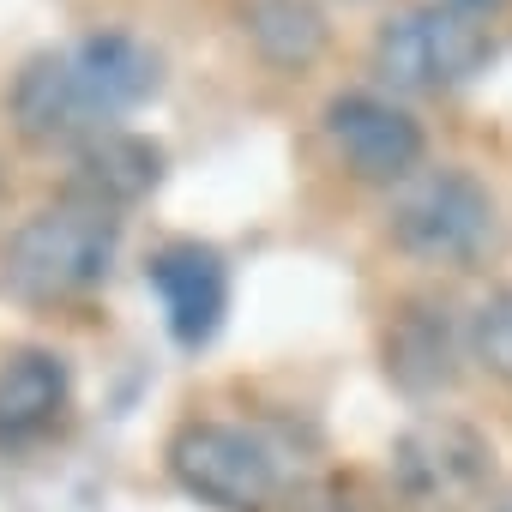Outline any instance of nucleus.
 <instances>
[{"label": "nucleus", "instance_id": "4", "mask_svg": "<svg viewBox=\"0 0 512 512\" xmlns=\"http://www.w3.org/2000/svg\"><path fill=\"white\" fill-rule=\"evenodd\" d=\"M488 55H494L488 25L458 13L452 0L410 7V13L386 19L374 37V73L392 91H452V85L476 79L488 67Z\"/></svg>", "mask_w": 512, "mask_h": 512}, {"label": "nucleus", "instance_id": "11", "mask_svg": "<svg viewBox=\"0 0 512 512\" xmlns=\"http://www.w3.org/2000/svg\"><path fill=\"white\" fill-rule=\"evenodd\" d=\"M241 31L278 73H302L326 55V13L314 0H241Z\"/></svg>", "mask_w": 512, "mask_h": 512}, {"label": "nucleus", "instance_id": "7", "mask_svg": "<svg viewBox=\"0 0 512 512\" xmlns=\"http://www.w3.org/2000/svg\"><path fill=\"white\" fill-rule=\"evenodd\" d=\"M326 139L350 163V175L386 181V187L416 181V169L428 157L422 121L410 109H398L392 97H374V91H338L326 103Z\"/></svg>", "mask_w": 512, "mask_h": 512}, {"label": "nucleus", "instance_id": "14", "mask_svg": "<svg viewBox=\"0 0 512 512\" xmlns=\"http://www.w3.org/2000/svg\"><path fill=\"white\" fill-rule=\"evenodd\" d=\"M452 7H458V13H470V19H488V13H500V7H506V0H452Z\"/></svg>", "mask_w": 512, "mask_h": 512}, {"label": "nucleus", "instance_id": "5", "mask_svg": "<svg viewBox=\"0 0 512 512\" xmlns=\"http://www.w3.org/2000/svg\"><path fill=\"white\" fill-rule=\"evenodd\" d=\"M392 241L428 266H470L494 241V199L470 169H428L398 193Z\"/></svg>", "mask_w": 512, "mask_h": 512}, {"label": "nucleus", "instance_id": "15", "mask_svg": "<svg viewBox=\"0 0 512 512\" xmlns=\"http://www.w3.org/2000/svg\"><path fill=\"white\" fill-rule=\"evenodd\" d=\"M494 512H512V494H506V500H500V506H494Z\"/></svg>", "mask_w": 512, "mask_h": 512}, {"label": "nucleus", "instance_id": "10", "mask_svg": "<svg viewBox=\"0 0 512 512\" xmlns=\"http://www.w3.org/2000/svg\"><path fill=\"white\" fill-rule=\"evenodd\" d=\"M163 145L157 139H145V133H103V139H91V145H79L73 151V199H91V205H103V211H127V205H139L157 181H163Z\"/></svg>", "mask_w": 512, "mask_h": 512}, {"label": "nucleus", "instance_id": "3", "mask_svg": "<svg viewBox=\"0 0 512 512\" xmlns=\"http://www.w3.org/2000/svg\"><path fill=\"white\" fill-rule=\"evenodd\" d=\"M169 476L211 512H266L284 500V452L241 422H187L169 440Z\"/></svg>", "mask_w": 512, "mask_h": 512}, {"label": "nucleus", "instance_id": "13", "mask_svg": "<svg viewBox=\"0 0 512 512\" xmlns=\"http://www.w3.org/2000/svg\"><path fill=\"white\" fill-rule=\"evenodd\" d=\"M470 356L500 380V386H512V284L506 290H494L476 314H470Z\"/></svg>", "mask_w": 512, "mask_h": 512}, {"label": "nucleus", "instance_id": "1", "mask_svg": "<svg viewBox=\"0 0 512 512\" xmlns=\"http://www.w3.org/2000/svg\"><path fill=\"white\" fill-rule=\"evenodd\" d=\"M163 91V55L127 31H91L61 49H43L13 79V127L31 145H91L115 133L121 115Z\"/></svg>", "mask_w": 512, "mask_h": 512}, {"label": "nucleus", "instance_id": "8", "mask_svg": "<svg viewBox=\"0 0 512 512\" xmlns=\"http://www.w3.org/2000/svg\"><path fill=\"white\" fill-rule=\"evenodd\" d=\"M145 284L163 302V326L181 350H205L229 314V266L211 241H169L151 253Z\"/></svg>", "mask_w": 512, "mask_h": 512}, {"label": "nucleus", "instance_id": "6", "mask_svg": "<svg viewBox=\"0 0 512 512\" xmlns=\"http://www.w3.org/2000/svg\"><path fill=\"white\" fill-rule=\"evenodd\" d=\"M494 476V446L452 416H428L392 446V488L416 512H464Z\"/></svg>", "mask_w": 512, "mask_h": 512}, {"label": "nucleus", "instance_id": "2", "mask_svg": "<svg viewBox=\"0 0 512 512\" xmlns=\"http://www.w3.org/2000/svg\"><path fill=\"white\" fill-rule=\"evenodd\" d=\"M121 253V211H103L91 199H55L31 211L7 247H0V278L25 302H73L109 284Z\"/></svg>", "mask_w": 512, "mask_h": 512}, {"label": "nucleus", "instance_id": "12", "mask_svg": "<svg viewBox=\"0 0 512 512\" xmlns=\"http://www.w3.org/2000/svg\"><path fill=\"white\" fill-rule=\"evenodd\" d=\"M452 356H458V338H452V326H446V308L416 302V308L398 314V326H392V338H386V374H392L398 386H410V392L446 386V380H452Z\"/></svg>", "mask_w": 512, "mask_h": 512}, {"label": "nucleus", "instance_id": "9", "mask_svg": "<svg viewBox=\"0 0 512 512\" xmlns=\"http://www.w3.org/2000/svg\"><path fill=\"white\" fill-rule=\"evenodd\" d=\"M73 404V374L55 350H13L0 362V452L43 446Z\"/></svg>", "mask_w": 512, "mask_h": 512}]
</instances>
